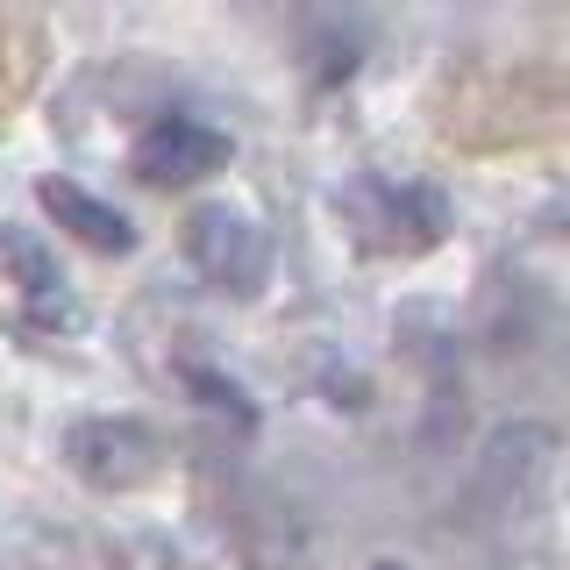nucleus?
<instances>
[{
  "label": "nucleus",
  "instance_id": "nucleus-1",
  "mask_svg": "<svg viewBox=\"0 0 570 570\" xmlns=\"http://www.w3.org/2000/svg\"><path fill=\"white\" fill-rule=\"evenodd\" d=\"M570 121V71L557 58H521V65H463L442 71L428 94V129L463 157H499V150H534L557 142Z\"/></svg>",
  "mask_w": 570,
  "mask_h": 570
},
{
  "label": "nucleus",
  "instance_id": "nucleus-4",
  "mask_svg": "<svg viewBox=\"0 0 570 570\" xmlns=\"http://www.w3.org/2000/svg\"><path fill=\"white\" fill-rule=\"evenodd\" d=\"M157 456H165V442L136 414H94L65 428V471L94 492H129L142 478H157Z\"/></svg>",
  "mask_w": 570,
  "mask_h": 570
},
{
  "label": "nucleus",
  "instance_id": "nucleus-3",
  "mask_svg": "<svg viewBox=\"0 0 570 570\" xmlns=\"http://www.w3.org/2000/svg\"><path fill=\"white\" fill-rule=\"evenodd\" d=\"M0 285L14 293V314H22L36 335H79L86 328V307L65 285L50 243L22 222H0Z\"/></svg>",
  "mask_w": 570,
  "mask_h": 570
},
{
  "label": "nucleus",
  "instance_id": "nucleus-10",
  "mask_svg": "<svg viewBox=\"0 0 570 570\" xmlns=\"http://www.w3.org/2000/svg\"><path fill=\"white\" fill-rule=\"evenodd\" d=\"M100 570H178V563L165 557V549H115Z\"/></svg>",
  "mask_w": 570,
  "mask_h": 570
},
{
  "label": "nucleus",
  "instance_id": "nucleus-5",
  "mask_svg": "<svg viewBox=\"0 0 570 570\" xmlns=\"http://www.w3.org/2000/svg\"><path fill=\"white\" fill-rule=\"evenodd\" d=\"M186 257L207 285H222V293H236V299L272 278V243H264V228L236 207H193L186 214Z\"/></svg>",
  "mask_w": 570,
  "mask_h": 570
},
{
  "label": "nucleus",
  "instance_id": "nucleus-2",
  "mask_svg": "<svg viewBox=\"0 0 570 570\" xmlns=\"http://www.w3.org/2000/svg\"><path fill=\"white\" fill-rule=\"evenodd\" d=\"M335 214L371 257H421L450 236V200L421 178H392V171H356L350 186H335Z\"/></svg>",
  "mask_w": 570,
  "mask_h": 570
},
{
  "label": "nucleus",
  "instance_id": "nucleus-8",
  "mask_svg": "<svg viewBox=\"0 0 570 570\" xmlns=\"http://www.w3.org/2000/svg\"><path fill=\"white\" fill-rule=\"evenodd\" d=\"M43 58H50V36L29 8H0V121L14 115L36 79H43Z\"/></svg>",
  "mask_w": 570,
  "mask_h": 570
},
{
  "label": "nucleus",
  "instance_id": "nucleus-11",
  "mask_svg": "<svg viewBox=\"0 0 570 570\" xmlns=\"http://www.w3.org/2000/svg\"><path fill=\"white\" fill-rule=\"evenodd\" d=\"M371 570H406V563H371Z\"/></svg>",
  "mask_w": 570,
  "mask_h": 570
},
{
  "label": "nucleus",
  "instance_id": "nucleus-9",
  "mask_svg": "<svg viewBox=\"0 0 570 570\" xmlns=\"http://www.w3.org/2000/svg\"><path fill=\"white\" fill-rule=\"evenodd\" d=\"M186 385L200 392V406H214V414H228L236 428H249V400L236 379H214V371H186Z\"/></svg>",
  "mask_w": 570,
  "mask_h": 570
},
{
  "label": "nucleus",
  "instance_id": "nucleus-6",
  "mask_svg": "<svg viewBox=\"0 0 570 570\" xmlns=\"http://www.w3.org/2000/svg\"><path fill=\"white\" fill-rule=\"evenodd\" d=\"M228 157H236V142L214 129V121H200V115H157L150 129L136 136L129 171L142 178V186H193V178H214Z\"/></svg>",
  "mask_w": 570,
  "mask_h": 570
},
{
  "label": "nucleus",
  "instance_id": "nucleus-7",
  "mask_svg": "<svg viewBox=\"0 0 570 570\" xmlns=\"http://www.w3.org/2000/svg\"><path fill=\"white\" fill-rule=\"evenodd\" d=\"M36 200H43V214L65 228L71 243L100 249V257H129V249H136L129 214H115L107 200H94L86 186H71V178H43V186H36Z\"/></svg>",
  "mask_w": 570,
  "mask_h": 570
}]
</instances>
